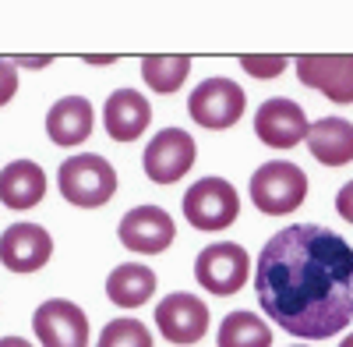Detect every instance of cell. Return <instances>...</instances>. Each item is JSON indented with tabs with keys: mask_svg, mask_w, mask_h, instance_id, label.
<instances>
[{
	"mask_svg": "<svg viewBox=\"0 0 353 347\" xmlns=\"http://www.w3.org/2000/svg\"><path fill=\"white\" fill-rule=\"evenodd\" d=\"M156 326L170 344H181V347L198 344L205 337V330H209V305L188 291L166 294L156 305Z\"/></svg>",
	"mask_w": 353,
	"mask_h": 347,
	"instance_id": "obj_11",
	"label": "cell"
},
{
	"mask_svg": "<svg viewBox=\"0 0 353 347\" xmlns=\"http://www.w3.org/2000/svg\"><path fill=\"white\" fill-rule=\"evenodd\" d=\"M156 294V273L149 266L124 263L106 276V298L121 308H138Z\"/></svg>",
	"mask_w": 353,
	"mask_h": 347,
	"instance_id": "obj_18",
	"label": "cell"
},
{
	"mask_svg": "<svg viewBox=\"0 0 353 347\" xmlns=\"http://www.w3.org/2000/svg\"><path fill=\"white\" fill-rule=\"evenodd\" d=\"M297 78L332 103H353V53H304Z\"/></svg>",
	"mask_w": 353,
	"mask_h": 347,
	"instance_id": "obj_8",
	"label": "cell"
},
{
	"mask_svg": "<svg viewBox=\"0 0 353 347\" xmlns=\"http://www.w3.org/2000/svg\"><path fill=\"white\" fill-rule=\"evenodd\" d=\"M307 149L325 167L353 163V124L346 118H321L307 131Z\"/></svg>",
	"mask_w": 353,
	"mask_h": 347,
	"instance_id": "obj_17",
	"label": "cell"
},
{
	"mask_svg": "<svg viewBox=\"0 0 353 347\" xmlns=\"http://www.w3.org/2000/svg\"><path fill=\"white\" fill-rule=\"evenodd\" d=\"M96 347H152V333L138 319H113L103 326Z\"/></svg>",
	"mask_w": 353,
	"mask_h": 347,
	"instance_id": "obj_21",
	"label": "cell"
},
{
	"mask_svg": "<svg viewBox=\"0 0 353 347\" xmlns=\"http://www.w3.org/2000/svg\"><path fill=\"white\" fill-rule=\"evenodd\" d=\"M53 238L39 223H11L0 234V263L11 273H36L50 263Z\"/></svg>",
	"mask_w": 353,
	"mask_h": 347,
	"instance_id": "obj_13",
	"label": "cell"
},
{
	"mask_svg": "<svg viewBox=\"0 0 353 347\" xmlns=\"http://www.w3.org/2000/svg\"><path fill=\"white\" fill-rule=\"evenodd\" d=\"M304 198H307V174L297 163L272 160L251 174V202L265 216H290L293 209H301Z\"/></svg>",
	"mask_w": 353,
	"mask_h": 347,
	"instance_id": "obj_3",
	"label": "cell"
},
{
	"mask_svg": "<svg viewBox=\"0 0 353 347\" xmlns=\"http://www.w3.org/2000/svg\"><path fill=\"white\" fill-rule=\"evenodd\" d=\"M339 347H353V333H350V337H343V344H339Z\"/></svg>",
	"mask_w": 353,
	"mask_h": 347,
	"instance_id": "obj_26",
	"label": "cell"
},
{
	"mask_svg": "<svg viewBox=\"0 0 353 347\" xmlns=\"http://www.w3.org/2000/svg\"><path fill=\"white\" fill-rule=\"evenodd\" d=\"M117 238H121V245L131 248V252L163 255L176 238V227H173V216L159 206H134L121 216Z\"/></svg>",
	"mask_w": 353,
	"mask_h": 347,
	"instance_id": "obj_10",
	"label": "cell"
},
{
	"mask_svg": "<svg viewBox=\"0 0 353 347\" xmlns=\"http://www.w3.org/2000/svg\"><path fill=\"white\" fill-rule=\"evenodd\" d=\"M198 149H194V138L184 128H163L149 146H145L141 167L149 174V181L156 185H176L191 170Z\"/></svg>",
	"mask_w": 353,
	"mask_h": 347,
	"instance_id": "obj_7",
	"label": "cell"
},
{
	"mask_svg": "<svg viewBox=\"0 0 353 347\" xmlns=\"http://www.w3.org/2000/svg\"><path fill=\"white\" fill-rule=\"evenodd\" d=\"M46 195V174L32 160H14L0 170V202L8 209H32Z\"/></svg>",
	"mask_w": 353,
	"mask_h": 347,
	"instance_id": "obj_16",
	"label": "cell"
},
{
	"mask_svg": "<svg viewBox=\"0 0 353 347\" xmlns=\"http://www.w3.org/2000/svg\"><path fill=\"white\" fill-rule=\"evenodd\" d=\"M152 121V106L141 93L134 89H117L106 96V106H103V124H106V135L113 142H134Z\"/></svg>",
	"mask_w": 353,
	"mask_h": 347,
	"instance_id": "obj_14",
	"label": "cell"
},
{
	"mask_svg": "<svg viewBox=\"0 0 353 347\" xmlns=\"http://www.w3.org/2000/svg\"><path fill=\"white\" fill-rule=\"evenodd\" d=\"M0 347H32V344L21 340V337H0Z\"/></svg>",
	"mask_w": 353,
	"mask_h": 347,
	"instance_id": "obj_25",
	"label": "cell"
},
{
	"mask_svg": "<svg viewBox=\"0 0 353 347\" xmlns=\"http://www.w3.org/2000/svg\"><path fill=\"white\" fill-rule=\"evenodd\" d=\"M254 294L279 330L329 340L353 323V248L321 223H290L261 245Z\"/></svg>",
	"mask_w": 353,
	"mask_h": 347,
	"instance_id": "obj_1",
	"label": "cell"
},
{
	"mask_svg": "<svg viewBox=\"0 0 353 347\" xmlns=\"http://www.w3.org/2000/svg\"><path fill=\"white\" fill-rule=\"evenodd\" d=\"M188 71H191V57L184 53H149L141 61V78L156 93H176L188 82Z\"/></svg>",
	"mask_w": 353,
	"mask_h": 347,
	"instance_id": "obj_19",
	"label": "cell"
},
{
	"mask_svg": "<svg viewBox=\"0 0 353 347\" xmlns=\"http://www.w3.org/2000/svg\"><path fill=\"white\" fill-rule=\"evenodd\" d=\"M216 347H272V330L254 312H230L219 323Z\"/></svg>",
	"mask_w": 353,
	"mask_h": 347,
	"instance_id": "obj_20",
	"label": "cell"
},
{
	"mask_svg": "<svg viewBox=\"0 0 353 347\" xmlns=\"http://www.w3.org/2000/svg\"><path fill=\"white\" fill-rule=\"evenodd\" d=\"M248 273H251V259L241 245H233V241L205 245L194 259V280L209 294H219V298L237 294L248 283Z\"/></svg>",
	"mask_w": 353,
	"mask_h": 347,
	"instance_id": "obj_6",
	"label": "cell"
},
{
	"mask_svg": "<svg viewBox=\"0 0 353 347\" xmlns=\"http://www.w3.org/2000/svg\"><path fill=\"white\" fill-rule=\"evenodd\" d=\"M241 68L254 78H279L283 68H286V57H279V53H269V57L248 53V57H241Z\"/></svg>",
	"mask_w": 353,
	"mask_h": 347,
	"instance_id": "obj_22",
	"label": "cell"
},
{
	"mask_svg": "<svg viewBox=\"0 0 353 347\" xmlns=\"http://www.w3.org/2000/svg\"><path fill=\"white\" fill-rule=\"evenodd\" d=\"M254 131H258V138L265 142V146H272V149H293V146H301V142L307 138L311 124L304 118V106L301 103H293L286 96H272V100H265L258 106Z\"/></svg>",
	"mask_w": 353,
	"mask_h": 347,
	"instance_id": "obj_12",
	"label": "cell"
},
{
	"mask_svg": "<svg viewBox=\"0 0 353 347\" xmlns=\"http://www.w3.org/2000/svg\"><path fill=\"white\" fill-rule=\"evenodd\" d=\"M244 89L233 78H205L191 89L188 113L191 121L209 128V131H226L244 118Z\"/></svg>",
	"mask_w": 353,
	"mask_h": 347,
	"instance_id": "obj_5",
	"label": "cell"
},
{
	"mask_svg": "<svg viewBox=\"0 0 353 347\" xmlns=\"http://www.w3.org/2000/svg\"><path fill=\"white\" fill-rule=\"evenodd\" d=\"M336 213H339L346 223H353V181H346V185L339 188V195H336Z\"/></svg>",
	"mask_w": 353,
	"mask_h": 347,
	"instance_id": "obj_24",
	"label": "cell"
},
{
	"mask_svg": "<svg viewBox=\"0 0 353 347\" xmlns=\"http://www.w3.org/2000/svg\"><path fill=\"white\" fill-rule=\"evenodd\" d=\"M14 93H18V71H14L11 61H4V57H0V106L11 103Z\"/></svg>",
	"mask_w": 353,
	"mask_h": 347,
	"instance_id": "obj_23",
	"label": "cell"
},
{
	"mask_svg": "<svg viewBox=\"0 0 353 347\" xmlns=\"http://www.w3.org/2000/svg\"><path fill=\"white\" fill-rule=\"evenodd\" d=\"M241 213V195L223 178H201L184 191V216L194 230H226Z\"/></svg>",
	"mask_w": 353,
	"mask_h": 347,
	"instance_id": "obj_4",
	"label": "cell"
},
{
	"mask_svg": "<svg viewBox=\"0 0 353 347\" xmlns=\"http://www.w3.org/2000/svg\"><path fill=\"white\" fill-rule=\"evenodd\" d=\"M57 188H61V195L71 206L99 209L117 191V170L99 153H78V156L61 163V170H57Z\"/></svg>",
	"mask_w": 353,
	"mask_h": 347,
	"instance_id": "obj_2",
	"label": "cell"
},
{
	"mask_svg": "<svg viewBox=\"0 0 353 347\" xmlns=\"http://www.w3.org/2000/svg\"><path fill=\"white\" fill-rule=\"evenodd\" d=\"M46 135L53 146H81V142L92 135V103L85 96H64L57 100L46 113Z\"/></svg>",
	"mask_w": 353,
	"mask_h": 347,
	"instance_id": "obj_15",
	"label": "cell"
},
{
	"mask_svg": "<svg viewBox=\"0 0 353 347\" xmlns=\"http://www.w3.org/2000/svg\"><path fill=\"white\" fill-rule=\"evenodd\" d=\"M293 347H304V344H293Z\"/></svg>",
	"mask_w": 353,
	"mask_h": 347,
	"instance_id": "obj_27",
	"label": "cell"
},
{
	"mask_svg": "<svg viewBox=\"0 0 353 347\" xmlns=\"http://www.w3.org/2000/svg\"><path fill=\"white\" fill-rule=\"evenodd\" d=\"M32 330L43 347H88V315L68 298L43 301L32 315Z\"/></svg>",
	"mask_w": 353,
	"mask_h": 347,
	"instance_id": "obj_9",
	"label": "cell"
}]
</instances>
